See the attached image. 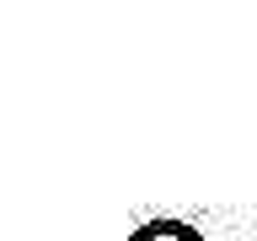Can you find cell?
<instances>
[{
	"instance_id": "6da1fadb",
	"label": "cell",
	"mask_w": 257,
	"mask_h": 241,
	"mask_svg": "<svg viewBox=\"0 0 257 241\" xmlns=\"http://www.w3.org/2000/svg\"><path fill=\"white\" fill-rule=\"evenodd\" d=\"M128 241H209L198 225L188 220H172V214H156V220H140L128 230Z\"/></svg>"
}]
</instances>
